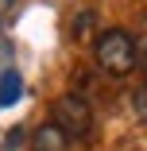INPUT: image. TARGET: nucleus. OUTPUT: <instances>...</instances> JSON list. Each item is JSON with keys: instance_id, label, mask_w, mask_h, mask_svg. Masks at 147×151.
<instances>
[{"instance_id": "1", "label": "nucleus", "mask_w": 147, "mask_h": 151, "mask_svg": "<svg viewBox=\"0 0 147 151\" xmlns=\"http://www.w3.org/2000/svg\"><path fill=\"white\" fill-rule=\"evenodd\" d=\"M93 58L97 66L112 78H124L139 66V50H136V39L128 31H120V27H108V31H101L97 47H93Z\"/></svg>"}, {"instance_id": "2", "label": "nucleus", "mask_w": 147, "mask_h": 151, "mask_svg": "<svg viewBox=\"0 0 147 151\" xmlns=\"http://www.w3.org/2000/svg\"><path fill=\"white\" fill-rule=\"evenodd\" d=\"M50 124H58L70 139H85L93 132V109L81 93H62L50 105Z\"/></svg>"}, {"instance_id": "3", "label": "nucleus", "mask_w": 147, "mask_h": 151, "mask_svg": "<svg viewBox=\"0 0 147 151\" xmlns=\"http://www.w3.org/2000/svg\"><path fill=\"white\" fill-rule=\"evenodd\" d=\"M66 147H70V136L50 120L43 128H35V136H31V151H66Z\"/></svg>"}, {"instance_id": "4", "label": "nucleus", "mask_w": 147, "mask_h": 151, "mask_svg": "<svg viewBox=\"0 0 147 151\" xmlns=\"http://www.w3.org/2000/svg\"><path fill=\"white\" fill-rule=\"evenodd\" d=\"M23 97V78L19 70H4V78H0V109H8Z\"/></svg>"}, {"instance_id": "5", "label": "nucleus", "mask_w": 147, "mask_h": 151, "mask_svg": "<svg viewBox=\"0 0 147 151\" xmlns=\"http://www.w3.org/2000/svg\"><path fill=\"white\" fill-rule=\"evenodd\" d=\"M132 109H136V120L147 124V85H139L136 93H132Z\"/></svg>"}, {"instance_id": "6", "label": "nucleus", "mask_w": 147, "mask_h": 151, "mask_svg": "<svg viewBox=\"0 0 147 151\" xmlns=\"http://www.w3.org/2000/svg\"><path fill=\"white\" fill-rule=\"evenodd\" d=\"M89 23H93V12H81L74 19V39H85V35H89Z\"/></svg>"}, {"instance_id": "7", "label": "nucleus", "mask_w": 147, "mask_h": 151, "mask_svg": "<svg viewBox=\"0 0 147 151\" xmlns=\"http://www.w3.org/2000/svg\"><path fill=\"white\" fill-rule=\"evenodd\" d=\"M19 143H23V128H12V132H8V139H4V151H16Z\"/></svg>"}, {"instance_id": "8", "label": "nucleus", "mask_w": 147, "mask_h": 151, "mask_svg": "<svg viewBox=\"0 0 147 151\" xmlns=\"http://www.w3.org/2000/svg\"><path fill=\"white\" fill-rule=\"evenodd\" d=\"M139 70H143V78H147V47L139 50Z\"/></svg>"}]
</instances>
